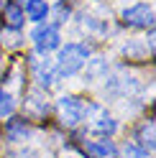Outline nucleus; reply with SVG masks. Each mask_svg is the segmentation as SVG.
I'll list each match as a JSON object with an SVG mask.
<instances>
[{"instance_id": "nucleus-5", "label": "nucleus", "mask_w": 156, "mask_h": 158, "mask_svg": "<svg viewBox=\"0 0 156 158\" xmlns=\"http://www.w3.org/2000/svg\"><path fill=\"white\" fill-rule=\"evenodd\" d=\"M123 21L125 26H138V28H149L154 26V10L151 5H133L123 10Z\"/></svg>"}, {"instance_id": "nucleus-1", "label": "nucleus", "mask_w": 156, "mask_h": 158, "mask_svg": "<svg viewBox=\"0 0 156 158\" xmlns=\"http://www.w3.org/2000/svg\"><path fill=\"white\" fill-rule=\"evenodd\" d=\"M87 59H90V46H84V44H67L59 51L56 61H54L56 77H72V74H77L87 64Z\"/></svg>"}, {"instance_id": "nucleus-6", "label": "nucleus", "mask_w": 156, "mask_h": 158, "mask_svg": "<svg viewBox=\"0 0 156 158\" xmlns=\"http://www.w3.org/2000/svg\"><path fill=\"white\" fill-rule=\"evenodd\" d=\"M105 89H108L110 94L125 97V94H133L136 89H138V79H136L133 74H118V77H113L110 82L105 84Z\"/></svg>"}, {"instance_id": "nucleus-14", "label": "nucleus", "mask_w": 156, "mask_h": 158, "mask_svg": "<svg viewBox=\"0 0 156 158\" xmlns=\"http://www.w3.org/2000/svg\"><path fill=\"white\" fill-rule=\"evenodd\" d=\"M138 140H141V148L146 151H154V123H146L141 125V130H138Z\"/></svg>"}, {"instance_id": "nucleus-11", "label": "nucleus", "mask_w": 156, "mask_h": 158, "mask_svg": "<svg viewBox=\"0 0 156 158\" xmlns=\"http://www.w3.org/2000/svg\"><path fill=\"white\" fill-rule=\"evenodd\" d=\"M87 79H100L108 74V61L102 56H95V59H87Z\"/></svg>"}, {"instance_id": "nucleus-10", "label": "nucleus", "mask_w": 156, "mask_h": 158, "mask_svg": "<svg viewBox=\"0 0 156 158\" xmlns=\"http://www.w3.org/2000/svg\"><path fill=\"white\" fill-rule=\"evenodd\" d=\"M26 13H28V18H31V21L41 23L44 18L49 15V5L44 3V0H26Z\"/></svg>"}, {"instance_id": "nucleus-12", "label": "nucleus", "mask_w": 156, "mask_h": 158, "mask_svg": "<svg viewBox=\"0 0 156 158\" xmlns=\"http://www.w3.org/2000/svg\"><path fill=\"white\" fill-rule=\"evenodd\" d=\"M28 125H26V120H11L8 123V138L11 140H26L28 138Z\"/></svg>"}, {"instance_id": "nucleus-17", "label": "nucleus", "mask_w": 156, "mask_h": 158, "mask_svg": "<svg viewBox=\"0 0 156 158\" xmlns=\"http://www.w3.org/2000/svg\"><path fill=\"white\" fill-rule=\"evenodd\" d=\"M11 112H13V100H11L8 94H3V97H0V117H3V115H11Z\"/></svg>"}, {"instance_id": "nucleus-19", "label": "nucleus", "mask_w": 156, "mask_h": 158, "mask_svg": "<svg viewBox=\"0 0 156 158\" xmlns=\"http://www.w3.org/2000/svg\"><path fill=\"white\" fill-rule=\"evenodd\" d=\"M0 97H3V92H0Z\"/></svg>"}, {"instance_id": "nucleus-16", "label": "nucleus", "mask_w": 156, "mask_h": 158, "mask_svg": "<svg viewBox=\"0 0 156 158\" xmlns=\"http://www.w3.org/2000/svg\"><path fill=\"white\" fill-rule=\"evenodd\" d=\"M0 38H3V44H5V46H18V44H21V33H18L15 28H11V31H5V28H3Z\"/></svg>"}, {"instance_id": "nucleus-4", "label": "nucleus", "mask_w": 156, "mask_h": 158, "mask_svg": "<svg viewBox=\"0 0 156 158\" xmlns=\"http://www.w3.org/2000/svg\"><path fill=\"white\" fill-rule=\"evenodd\" d=\"M90 112L95 115V117H92V123H90V130H92L95 135L108 138V135H113L115 130H118V123H115L108 112H102L97 105H92V107H90Z\"/></svg>"}, {"instance_id": "nucleus-8", "label": "nucleus", "mask_w": 156, "mask_h": 158, "mask_svg": "<svg viewBox=\"0 0 156 158\" xmlns=\"http://www.w3.org/2000/svg\"><path fill=\"white\" fill-rule=\"evenodd\" d=\"M84 153L92 156V158H113L115 156V145L105 138V140H84L82 143Z\"/></svg>"}, {"instance_id": "nucleus-9", "label": "nucleus", "mask_w": 156, "mask_h": 158, "mask_svg": "<svg viewBox=\"0 0 156 158\" xmlns=\"http://www.w3.org/2000/svg\"><path fill=\"white\" fill-rule=\"evenodd\" d=\"M46 112H49L46 100L38 92H31V94H28V100H26V115L33 117V120H38V117H44Z\"/></svg>"}, {"instance_id": "nucleus-7", "label": "nucleus", "mask_w": 156, "mask_h": 158, "mask_svg": "<svg viewBox=\"0 0 156 158\" xmlns=\"http://www.w3.org/2000/svg\"><path fill=\"white\" fill-rule=\"evenodd\" d=\"M31 66H33V74H36V79H38L41 87H51L56 82V69H54V64L49 61V59H36L33 56Z\"/></svg>"}, {"instance_id": "nucleus-18", "label": "nucleus", "mask_w": 156, "mask_h": 158, "mask_svg": "<svg viewBox=\"0 0 156 158\" xmlns=\"http://www.w3.org/2000/svg\"><path fill=\"white\" fill-rule=\"evenodd\" d=\"M56 15H59L56 21L64 23V21H67V15H69V8H64V3H59V5H56Z\"/></svg>"}, {"instance_id": "nucleus-15", "label": "nucleus", "mask_w": 156, "mask_h": 158, "mask_svg": "<svg viewBox=\"0 0 156 158\" xmlns=\"http://www.w3.org/2000/svg\"><path fill=\"white\" fill-rule=\"evenodd\" d=\"M123 158H151V156H149V151H143V148L128 143V145L123 148Z\"/></svg>"}, {"instance_id": "nucleus-2", "label": "nucleus", "mask_w": 156, "mask_h": 158, "mask_svg": "<svg viewBox=\"0 0 156 158\" xmlns=\"http://www.w3.org/2000/svg\"><path fill=\"white\" fill-rule=\"evenodd\" d=\"M56 110H59V117H62V123L67 127L80 125L82 117H84V105L77 100V97H72V94H64L59 100V105H56Z\"/></svg>"}, {"instance_id": "nucleus-13", "label": "nucleus", "mask_w": 156, "mask_h": 158, "mask_svg": "<svg viewBox=\"0 0 156 158\" xmlns=\"http://www.w3.org/2000/svg\"><path fill=\"white\" fill-rule=\"evenodd\" d=\"M5 23L11 26V28H21V23H23V13H21V8L18 5H5Z\"/></svg>"}, {"instance_id": "nucleus-3", "label": "nucleus", "mask_w": 156, "mask_h": 158, "mask_svg": "<svg viewBox=\"0 0 156 158\" xmlns=\"http://www.w3.org/2000/svg\"><path fill=\"white\" fill-rule=\"evenodd\" d=\"M31 38H33V44H36V48H38L41 54L54 51V48H59V44H62L59 28H56V26H51V23H46V26H38L36 31L31 33Z\"/></svg>"}]
</instances>
